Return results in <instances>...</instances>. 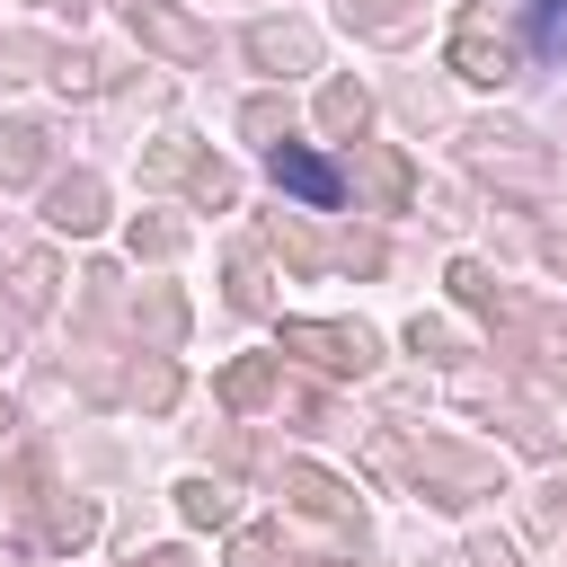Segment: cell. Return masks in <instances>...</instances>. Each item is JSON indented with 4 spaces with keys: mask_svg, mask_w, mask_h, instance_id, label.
<instances>
[{
    "mask_svg": "<svg viewBox=\"0 0 567 567\" xmlns=\"http://www.w3.org/2000/svg\"><path fill=\"white\" fill-rule=\"evenodd\" d=\"M275 186H292V195H310V204H337V177H328L310 151H292V142L275 151Z\"/></svg>",
    "mask_w": 567,
    "mask_h": 567,
    "instance_id": "obj_1",
    "label": "cell"
},
{
    "mask_svg": "<svg viewBox=\"0 0 567 567\" xmlns=\"http://www.w3.org/2000/svg\"><path fill=\"white\" fill-rule=\"evenodd\" d=\"M567 44V0H540V53Z\"/></svg>",
    "mask_w": 567,
    "mask_h": 567,
    "instance_id": "obj_2",
    "label": "cell"
}]
</instances>
